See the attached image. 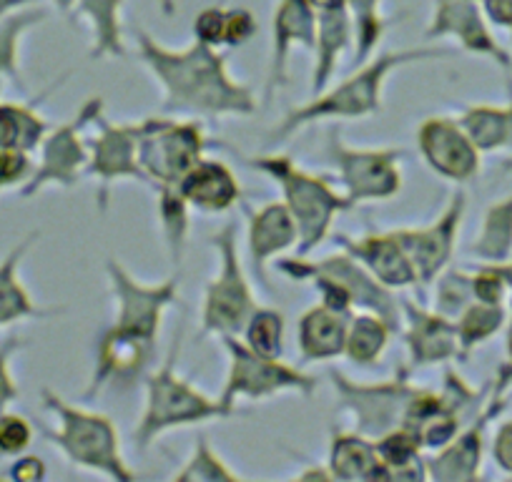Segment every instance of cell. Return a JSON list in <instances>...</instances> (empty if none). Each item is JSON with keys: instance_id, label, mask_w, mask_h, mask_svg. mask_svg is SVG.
Masks as SVG:
<instances>
[{"instance_id": "39", "label": "cell", "mask_w": 512, "mask_h": 482, "mask_svg": "<svg viewBox=\"0 0 512 482\" xmlns=\"http://www.w3.org/2000/svg\"><path fill=\"white\" fill-rule=\"evenodd\" d=\"M174 480L179 482H221V480H244L236 470H231L224 460L214 452V447L209 445L204 435H199L196 440L194 452H191L189 460L184 462L179 472L174 475Z\"/></svg>"}, {"instance_id": "34", "label": "cell", "mask_w": 512, "mask_h": 482, "mask_svg": "<svg viewBox=\"0 0 512 482\" xmlns=\"http://www.w3.org/2000/svg\"><path fill=\"white\" fill-rule=\"evenodd\" d=\"M395 329L372 312H354L349 317L347 342H344V357L359 367L377 365L384 354Z\"/></svg>"}, {"instance_id": "3", "label": "cell", "mask_w": 512, "mask_h": 482, "mask_svg": "<svg viewBox=\"0 0 512 482\" xmlns=\"http://www.w3.org/2000/svg\"><path fill=\"white\" fill-rule=\"evenodd\" d=\"M455 53V46H417L402 48V51H387L382 56L369 58L347 81L337 83L332 88H324L309 103L289 111L279 121V126H274L267 144L272 149H279L292 136H297L299 131L312 124H319V121H354V118L372 116V113L382 111V88L397 68H405L410 63L450 58Z\"/></svg>"}, {"instance_id": "14", "label": "cell", "mask_w": 512, "mask_h": 482, "mask_svg": "<svg viewBox=\"0 0 512 482\" xmlns=\"http://www.w3.org/2000/svg\"><path fill=\"white\" fill-rule=\"evenodd\" d=\"M277 272L294 279V282H302L307 274H324V277L334 279V282H339L347 289L349 297H352L354 312L359 309V312L377 314V317H382L384 322L395 329V334L402 332V307L400 299L395 297V289L384 287L379 279H374L347 252L329 254V257L317 259V262H309L307 257L279 259Z\"/></svg>"}, {"instance_id": "29", "label": "cell", "mask_w": 512, "mask_h": 482, "mask_svg": "<svg viewBox=\"0 0 512 482\" xmlns=\"http://www.w3.org/2000/svg\"><path fill=\"white\" fill-rule=\"evenodd\" d=\"M121 6L123 0H76V6H73V16L86 18L88 26H91V56L98 58V61L126 56V43H123L121 28Z\"/></svg>"}, {"instance_id": "33", "label": "cell", "mask_w": 512, "mask_h": 482, "mask_svg": "<svg viewBox=\"0 0 512 482\" xmlns=\"http://www.w3.org/2000/svg\"><path fill=\"white\" fill-rule=\"evenodd\" d=\"M48 18L46 8L26 6L0 18V83H21V41L28 31Z\"/></svg>"}, {"instance_id": "45", "label": "cell", "mask_w": 512, "mask_h": 482, "mask_svg": "<svg viewBox=\"0 0 512 482\" xmlns=\"http://www.w3.org/2000/svg\"><path fill=\"white\" fill-rule=\"evenodd\" d=\"M224 26H226V8H206L194 21V38L211 48L224 46Z\"/></svg>"}, {"instance_id": "30", "label": "cell", "mask_w": 512, "mask_h": 482, "mask_svg": "<svg viewBox=\"0 0 512 482\" xmlns=\"http://www.w3.org/2000/svg\"><path fill=\"white\" fill-rule=\"evenodd\" d=\"M457 121L482 154L512 149V98L505 106L477 103L462 108Z\"/></svg>"}, {"instance_id": "38", "label": "cell", "mask_w": 512, "mask_h": 482, "mask_svg": "<svg viewBox=\"0 0 512 482\" xmlns=\"http://www.w3.org/2000/svg\"><path fill=\"white\" fill-rule=\"evenodd\" d=\"M284 329H287V319L279 309L256 307L241 337L254 352L267 354V357H284Z\"/></svg>"}, {"instance_id": "1", "label": "cell", "mask_w": 512, "mask_h": 482, "mask_svg": "<svg viewBox=\"0 0 512 482\" xmlns=\"http://www.w3.org/2000/svg\"><path fill=\"white\" fill-rule=\"evenodd\" d=\"M106 277L116 304V319L96 342V365L86 390L88 400L118 382L144 380L156 357L164 312L179 302V274H171L159 284H144L118 259L108 257Z\"/></svg>"}, {"instance_id": "17", "label": "cell", "mask_w": 512, "mask_h": 482, "mask_svg": "<svg viewBox=\"0 0 512 482\" xmlns=\"http://www.w3.org/2000/svg\"><path fill=\"white\" fill-rule=\"evenodd\" d=\"M425 38H430V41L452 38L462 51L495 61L512 83V56L492 36L490 23L480 8V0H435Z\"/></svg>"}, {"instance_id": "53", "label": "cell", "mask_w": 512, "mask_h": 482, "mask_svg": "<svg viewBox=\"0 0 512 482\" xmlns=\"http://www.w3.org/2000/svg\"><path fill=\"white\" fill-rule=\"evenodd\" d=\"M495 267H497V272L502 274V279H505L507 289H510V294H512V257L507 259V262H502V264H495Z\"/></svg>"}, {"instance_id": "22", "label": "cell", "mask_w": 512, "mask_h": 482, "mask_svg": "<svg viewBox=\"0 0 512 482\" xmlns=\"http://www.w3.org/2000/svg\"><path fill=\"white\" fill-rule=\"evenodd\" d=\"M317 11L309 0H279L272 21V56H269L267 98L289 81V53L294 46L314 51Z\"/></svg>"}, {"instance_id": "6", "label": "cell", "mask_w": 512, "mask_h": 482, "mask_svg": "<svg viewBox=\"0 0 512 482\" xmlns=\"http://www.w3.org/2000/svg\"><path fill=\"white\" fill-rule=\"evenodd\" d=\"M244 164L274 179V184L282 189L284 204L292 211L299 229L297 257H309L322 241L329 239L334 219L342 211L352 209V201L344 196V191H337L329 176L309 174L289 156L272 151L262 156H246Z\"/></svg>"}, {"instance_id": "20", "label": "cell", "mask_w": 512, "mask_h": 482, "mask_svg": "<svg viewBox=\"0 0 512 482\" xmlns=\"http://www.w3.org/2000/svg\"><path fill=\"white\" fill-rule=\"evenodd\" d=\"M246 211V249H249V264L254 269L256 282L262 284L267 292H272L269 284V262L287 249L297 247L299 229L292 211L284 201H272L262 209H251L244 204Z\"/></svg>"}, {"instance_id": "8", "label": "cell", "mask_w": 512, "mask_h": 482, "mask_svg": "<svg viewBox=\"0 0 512 482\" xmlns=\"http://www.w3.org/2000/svg\"><path fill=\"white\" fill-rule=\"evenodd\" d=\"M211 249L219 259V269L204 289L201 307V334H241L256 304L254 289L239 262L236 249V224L221 226L209 236Z\"/></svg>"}, {"instance_id": "50", "label": "cell", "mask_w": 512, "mask_h": 482, "mask_svg": "<svg viewBox=\"0 0 512 482\" xmlns=\"http://www.w3.org/2000/svg\"><path fill=\"white\" fill-rule=\"evenodd\" d=\"M505 365L512 370V297H510V309H507V324H505Z\"/></svg>"}, {"instance_id": "55", "label": "cell", "mask_w": 512, "mask_h": 482, "mask_svg": "<svg viewBox=\"0 0 512 482\" xmlns=\"http://www.w3.org/2000/svg\"><path fill=\"white\" fill-rule=\"evenodd\" d=\"M502 171H512V159H507L505 164H502Z\"/></svg>"}, {"instance_id": "24", "label": "cell", "mask_w": 512, "mask_h": 482, "mask_svg": "<svg viewBox=\"0 0 512 482\" xmlns=\"http://www.w3.org/2000/svg\"><path fill=\"white\" fill-rule=\"evenodd\" d=\"M179 191L191 209L206 211V214H221L241 201L239 179L224 161L216 159L196 161L179 181Z\"/></svg>"}, {"instance_id": "52", "label": "cell", "mask_w": 512, "mask_h": 482, "mask_svg": "<svg viewBox=\"0 0 512 482\" xmlns=\"http://www.w3.org/2000/svg\"><path fill=\"white\" fill-rule=\"evenodd\" d=\"M314 11H334V8H347V0H309Z\"/></svg>"}, {"instance_id": "57", "label": "cell", "mask_w": 512, "mask_h": 482, "mask_svg": "<svg viewBox=\"0 0 512 482\" xmlns=\"http://www.w3.org/2000/svg\"><path fill=\"white\" fill-rule=\"evenodd\" d=\"M0 88H3V83H0Z\"/></svg>"}, {"instance_id": "13", "label": "cell", "mask_w": 512, "mask_h": 482, "mask_svg": "<svg viewBox=\"0 0 512 482\" xmlns=\"http://www.w3.org/2000/svg\"><path fill=\"white\" fill-rule=\"evenodd\" d=\"M327 159L337 169L339 184L352 206L364 201H387L400 194L402 149H352L342 141L339 126L327 136Z\"/></svg>"}, {"instance_id": "9", "label": "cell", "mask_w": 512, "mask_h": 482, "mask_svg": "<svg viewBox=\"0 0 512 482\" xmlns=\"http://www.w3.org/2000/svg\"><path fill=\"white\" fill-rule=\"evenodd\" d=\"M327 380L337 395L339 410L352 417L354 430L372 440L402 425L407 405L420 390L412 385V370L407 365L400 367L390 380L372 382V385L349 380L342 370L334 367L327 370Z\"/></svg>"}, {"instance_id": "4", "label": "cell", "mask_w": 512, "mask_h": 482, "mask_svg": "<svg viewBox=\"0 0 512 482\" xmlns=\"http://www.w3.org/2000/svg\"><path fill=\"white\" fill-rule=\"evenodd\" d=\"M181 352V329L174 334L169 354H166L164 365L154 372H146L144 387H146V405L144 415H141L139 425L131 432V440L139 450L154 445L161 435L179 427L201 425V422L211 420H231V417L246 415V410L239 407H229L221 400L204 395L196 390L189 380L176 372V362H179Z\"/></svg>"}, {"instance_id": "11", "label": "cell", "mask_w": 512, "mask_h": 482, "mask_svg": "<svg viewBox=\"0 0 512 482\" xmlns=\"http://www.w3.org/2000/svg\"><path fill=\"white\" fill-rule=\"evenodd\" d=\"M101 111L103 98L91 96L71 121L48 131L43 144L38 146V164L33 169L31 179L18 189L21 199H31V196L41 194L48 186L73 189L86 176L88 146L86 139H83V131L93 124V118Z\"/></svg>"}, {"instance_id": "54", "label": "cell", "mask_w": 512, "mask_h": 482, "mask_svg": "<svg viewBox=\"0 0 512 482\" xmlns=\"http://www.w3.org/2000/svg\"><path fill=\"white\" fill-rule=\"evenodd\" d=\"M53 3H56L58 11H63V13H71L73 6H76V0H53Z\"/></svg>"}, {"instance_id": "7", "label": "cell", "mask_w": 512, "mask_h": 482, "mask_svg": "<svg viewBox=\"0 0 512 482\" xmlns=\"http://www.w3.org/2000/svg\"><path fill=\"white\" fill-rule=\"evenodd\" d=\"M219 339L229 357L224 392L219 395L224 405L236 407L239 400H269L282 392H297L302 397H312L317 392V377L287 365L282 362V357H267V354L254 352L241 339V334H221Z\"/></svg>"}, {"instance_id": "25", "label": "cell", "mask_w": 512, "mask_h": 482, "mask_svg": "<svg viewBox=\"0 0 512 482\" xmlns=\"http://www.w3.org/2000/svg\"><path fill=\"white\" fill-rule=\"evenodd\" d=\"M347 327L349 314L337 312L327 304L319 302L317 307L307 309L297 327L299 359L304 365H312V362H329V359L344 357Z\"/></svg>"}, {"instance_id": "28", "label": "cell", "mask_w": 512, "mask_h": 482, "mask_svg": "<svg viewBox=\"0 0 512 482\" xmlns=\"http://www.w3.org/2000/svg\"><path fill=\"white\" fill-rule=\"evenodd\" d=\"M327 470L332 480H384V467L372 437L362 432H332Z\"/></svg>"}, {"instance_id": "2", "label": "cell", "mask_w": 512, "mask_h": 482, "mask_svg": "<svg viewBox=\"0 0 512 482\" xmlns=\"http://www.w3.org/2000/svg\"><path fill=\"white\" fill-rule=\"evenodd\" d=\"M141 63L164 88L161 113H194L204 118L251 116L256 96L226 68V58L216 48L194 41L189 48L171 51L151 33L134 31Z\"/></svg>"}, {"instance_id": "5", "label": "cell", "mask_w": 512, "mask_h": 482, "mask_svg": "<svg viewBox=\"0 0 512 482\" xmlns=\"http://www.w3.org/2000/svg\"><path fill=\"white\" fill-rule=\"evenodd\" d=\"M41 402L43 410L56 420V427H41V435L58 447L73 467L98 472L116 482H134L139 477L123 460L121 440L111 417L71 405L48 387L41 390Z\"/></svg>"}, {"instance_id": "46", "label": "cell", "mask_w": 512, "mask_h": 482, "mask_svg": "<svg viewBox=\"0 0 512 482\" xmlns=\"http://www.w3.org/2000/svg\"><path fill=\"white\" fill-rule=\"evenodd\" d=\"M256 33V21L244 8H226V26H224V46L239 48Z\"/></svg>"}, {"instance_id": "12", "label": "cell", "mask_w": 512, "mask_h": 482, "mask_svg": "<svg viewBox=\"0 0 512 482\" xmlns=\"http://www.w3.org/2000/svg\"><path fill=\"white\" fill-rule=\"evenodd\" d=\"M512 387V370L502 362L497 370L495 380L490 382V392H487L485 402H482L480 412L462 427L455 435V440L447 442L442 450L427 457V477L440 482H467L477 480L482 475V457H485L487 447V427L492 420L507 410V392Z\"/></svg>"}, {"instance_id": "47", "label": "cell", "mask_w": 512, "mask_h": 482, "mask_svg": "<svg viewBox=\"0 0 512 482\" xmlns=\"http://www.w3.org/2000/svg\"><path fill=\"white\" fill-rule=\"evenodd\" d=\"M46 462L41 460L38 455H18L13 457L11 467L6 470L8 480H18V482H38L46 477Z\"/></svg>"}, {"instance_id": "44", "label": "cell", "mask_w": 512, "mask_h": 482, "mask_svg": "<svg viewBox=\"0 0 512 482\" xmlns=\"http://www.w3.org/2000/svg\"><path fill=\"white\" fill-rule=\"evenodd\" d=\"M472 274V294H475L477 302L487 304H505L507 302V289L505 279L497 272L495 264H480Z\"/></svg>"}, {"instance_id": "49", "label": "cell", "mask_w": 512, "mask_h": 482, "mask_svg": "<svg viewBox=\"0 0 512 482\" xmlns=\"http://www.w3.org/2000/svg\"><path fill=\"white\" fill-rule=\"evenodd\" d=\"M480 8L490 26L512 31V0H480Z\"/></svg>"}, {"instance_id": "35", "label": "cell", "mask_w": 512, "mask_h": 482, "mask_svg": "<svg viewBox=\"0 0 512 482\" xmlns=\"http://www.w3.org/2000/svg\"><path fill=\"white\" fill-rule=\"evenodd\" d=\"M507 324V307L505 304H487V302H472L467 304L455 319L457 327V342H460V362L465 365L470 354L475 352L480 344L490 342L497 332H502Z\"/></svg>"}, {"instance_id": "56", "label": "cell", "mask_w": 512, "mask_h": 482, "mask_svg": "<svg viewBox=\"0 0 512 482\" xmlns=\"http://www.w3.org/2000/svg\"><path fill=\"white\" fill-rule=\"evenodd\" d=\"M510 43H512V31H510Z\"/></svg>"}, {"instance_id": "16", "label": "cell", "mask_w": 512, "mask_h": 482, "mask_svg": "<svg viewBox=\"0 0 512 482\" xmlns=\"http://www.w3.org/2000/svg\"><path fill=\"white\" fill-rule=\"evenodd\" d=\"M467 196L465 191L457 189L447 201L445 211L432 221L430 226L422 229H395V239L400 241L402 252L407 254L410 264L415 267L420 284H432L455 257L457 236L460 226L465 221Z\"/></svg>"}, {"instance_id": "23", "label": "cell", "mask_w": 512, "mask_h": 482, "mask_svg": "<svg viewBox=\"0 0 512 482\" xmlns=\"http://www.w3.org/2000/svg\"><path fill=\"white\" fill-rule=\"evenodd\" d=\"M38 239H41V231H28L23 239L13 244L11 252L0 259V329L23 322V319H51L66 312L63 307H41L21 282V264L26 262L28 252Z\"/></svg>"}, {"instance_id": "10", "label": "cell", "mask_w": 512, "mask_h": 482, "mask_svg": "<svg viewBox=\"0 0 512 482\" xmlns=\"http://www.w3.org/2000/svg\"><path fill=\"white\" fill-rule=\"evenodd\" d=\"M209 136L199 121H176L171 116L141 118L139 164L151 189L179 186L186 171L204 159Z\"/></svg>"}, {"instance_id": "19", "label": "cell", "mask_w": 512, "mask_h": 482, "mask_svg": "<svg viewBox=\"0 0 512 482\" xmlns=\"http://www.w3.org/2000/svg\"><path fill=\"white\" fill-rule=\"evenodd\" d=\"M402 337L407 347V367L412 372L432 365L460 362L455 319L417 304L415 299H400Z\"/></svg>"}, {"instance_id": "21", "label": "cell", "mask_w": 512, "mask_h": 482, "mask_svg": "<svg viewBox=\"0 0 512 482\" xmlns=\"http://www.w3.org/2000/svg\"><path fill=\"white\" fill-rule=\"evenodd\" d=\"M342 252L357 259L374 279L390 289H412L420 284L415 267L410 264L407 254L402 252L400 241L392 231H367L364 236L354 239L347 234H329Z\"/></svg>"}, {"instance_id": "32", "label": "cell", "mask_w": 512, "mask_h": 482, "mask_svg": "<svg viewBox=\"0 0 512 482\" xmlns=\"http://www.w3.org/2000/svg\"><path fill=\"white\" fill-rule=\"evenodd\" d=\"M467 254L480 264H502L512 257V194L487 206L480 234Z\"/></svg>"}, {"instance_id": "43", "label": "cell", "mask_w": 512, "mask_h": 482, "mask_svg": "<svg viewBox=\"0 0 512 482\" xmlns=\"http://www.w3.org/2000/svg\"><path fill=\"white\" fill-rule=\"evenodd\" d=\"M33 169H36V164H33L28 151L0 146V191L16 189V186L21 189L31 179Z\"/></svg>"}, {"instance_id": "42", "label": "cell", "mask_w": 512, "mask_h": 482, "mask_svg": "<svg viewBox=\"0 0 512 482\" xmlns=\"http://www.w3.org/2000/svg\"><path fill=\"white\" fill-rule=\"evenodd\" d=\"M26 347H28V339L18 337V334H13V337L0 342V412L8 410V407L21 397V390H18V382L16 377H13L11 365H13V357Z\"/></svg>"}, {"instance_id": "26", "label": "cell", "mask_w": 512, "mask_h": 482, "mask_svg": "<svg viewBox=\"0 0 512 482\" xmlns=\"http://www.w3.org/2000/svg\"><path fill=\"white\" fill-rule=\"evenodd\" d=\"M71 76V71L63 73L61 78L51 83L43 93H38L36 98L26 103L18 101H0V146L6 149H18V151H38V146L43 144L46 134L51 131V124L38 113V106L51 96L56 88L63 86V81Z\"/></svg>"}, {"instance_id": "37", "label": "cell", "mask_w": 512, "mask_h": 482, "mask_svg": "<svg viewBox=\"0 0 512 482\" xmlns=\"http://www.w3.org/2000/svg\"><path fill=\"white\" fill-rule=\"evenodd\" d=\"M379 3L382 0H347V11L354 28V61H357V66L372 58L374 48L390 26V21L379 13Z\"/></svg>"}, {"instance_id": "27", "label": "cell", "mask_w": 512, "mask_h": 482, "mask_svg": "<svg viewBox=\"0 0 512 482\" xmlns=\"http://www.w3.org/2000/svg\"><path fill=\"white\" fill-rule=\"evenodd\" d=\"M354 28L347 8L317 13V43H314V71H312V93H322L329 88L334 73H337L339 58L352 46Z\"/></svg>"}, {"instance_id": "40", "label": "cell", "mask_w": 512, "mask_h": 482, "mask_svg": "<svg viewBox=\"0 0 512 482\" xmlns=\"http://www.w3.org/2000/svg\"><path fill=\"white\" fill-rule=\"evenodd\" d=\"M435 282V307H432L435 312L457 319L467 304L475 302V294H472V274L465 272V269L447 267Z\"/></svg>"}, {"instance_id": "36", "label": "cell", "mask_w": 512, "mask_h": 482, "mask_svg": "<svg viewBox=\"0 0 512 482\" xmlns=\"http://www.w3.org/2000/svg\"><path fill=\"white\" fill-rule=\"evenodd\" d=\"M156 204H159V221L166 236V249H169L171 264L181 267V259L186 252V236H189V209L186 199L181 196L179 186H159L154 191Z\"/></svg>"}, {"instance_id": "48", "label": "cell", "mask_w": 512, "mask_h": 482, "mask_svg": "<svg viewBox=\"0 0 512 482\" xmlns=\"http://www.w3.org/2000/svg\"><path fill=\"white\" fill-rule=\"evenodd\" d=\"M490 455L492 462H495L505 475L512 477V420H505L497 427L495 437H492Z\"/></svg>"}, {"instance_id": "15", "label": "cell", "mask_w": 512, "mask_h": 482, "mask_svg": "<svg viewBox=\"0 0 512 482\" xmlns=\"http://www.w3.org/2000/svg\"><path fill=\"white\" fill-rule=\"evenodd\" d=\"M96 134L86 139L88 146V169L86 176L101 184L98 191V204L106 209L108 186L113 181L131 179L149 186L144 169L139 164V136L141 121H128V124H111L103 111L93 118Z\"/></svg>"}, {"instance_id": "31", "label": "cell", "mask_w": 512, "mask_h": 482, "mask_svg": "<svg viewBox=\"0 0 512 482\" xmlns=\"http://www.w3.org/2000/svg\"><path fill=\"white\" fill-rule=\"evenodd\" d=\"M384 467V480H427V465L422 445L415 432L405 427L384 432L374 440Z\"/></svg>"}, {"instance_id": "41", "label": "cell", "mask_w": 512, "mask_h": 482, "mask_svg": "<svg viewBox=\"0 0 512 482\" xmlns=\"http://www.w3.org/2000/svg\"><path fill=\"white\" fill-rule=\"evenodd\" d=\"M33 442V425L16 412H0V457H18L28 452Z\"/></svg>"}, {"instance_id": "51", "label": "cell", "mask_w": 512, "mask_h": 482, "mask_svg": "<svg viewBox=\"0 0 512 482\" xmlns=\"http://www.w3.org/2000/svg\"><path fill=\"white\" fill-rule=\"evenodd\" d=\"M38 0H0V18L8 16V13L18 11V8H26V6H36Z\"/></svg>"}, {"instance_id": "18", "label": "cell", "mask_w": 512, "mask_h": 482, "mask_svg": "<svg viewBox=\"0 0 512 482\" xmlns=\"http://www.w3.org/2000/svg\"><path fill=\"white\" fill-rule=\"evenodd\" d=\"M417 149L422 161L447 181L470 184L480 174L482 151L472 144L457 118H425L417 129Z\"/></svg>"}]
</instances>
